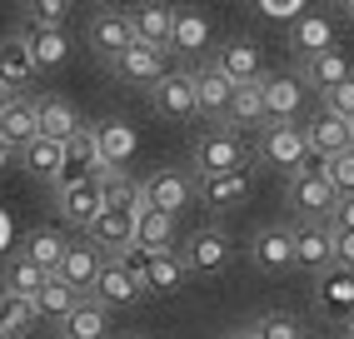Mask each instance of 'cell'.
<instances>
[{
  "label": "cell",
  "instance_id": "47",
  "mask_svg": "<svg viewBox=\"0 0 354 339\" xmlns=\"http://www.w3.org/2000/svg\"><path fill=\"white\" fill-rule=\"evenodd\" d=\"M225 339H259V334H254V324H240V329H230Z\"/></svg>",
  "mask_w": 354,
  "mask_h": 339
},
{
  "label": "cell",
  "instance_id": "2",
  "mask_svg": "<svg viewBox=\"0 0 354 339\" xmlns=\"http://www.w3.org/2000/svg\"><path fill=\"white\" fill-rule=\"evenodd\" d=\"M335 200H339V190H335V180L324 175L319 160H310L304 170L290 175V210H295V220H329Z\"/></svg>",
  "mask_w": 354,
  "mask_h": 339
},
{
  "label": "cell",
  "instance_id": "4",
  "mask_svg": "<svg viewBox=\"0 0 354 339\" xmlns=\"http://www.w3.org/2000/svg\"><path fill=\"white\" fill-rule=\"evenodd\" d=\"M140 190H145L150 210H165V214H175V220L200 200V180L190 170H150V175L140 180Z\"/></svg>",
  "mask_w": 354,
  "mask_h": 339
},
{
  "label": "cell",
  "instance_id": "16",
  "mask_svg": "<svg viewBox=\"0 0 354 339\" xmlns=\"http://www.w3.org/2000/svg\"><path fill=\"white\" fill-rule=\"evenodd\" d=\"M85 40H90V51H95L100 60H115L120 51H130V45H135V26H130L125 10H95V15H90Z\"/></svg>",
  "mask_w": 354,
  "mask_h": 339
},
{
  "label": "cell",
  "instance_id": "51",
  "mask_svg": "<svg viewBox=\"0 0 354 339\" xmlns=\"http://www.w3.org/2000/svg\"><path fill=\"white\" fill-rule=\"evenodd\" d=\"M80 6H110V0H80Z\"/></svg>",
  "mask_w": 354,
  "mask_h": 339
},
{
  "label": "cell",
  "instance_id": "19",
  "mask_svg": "<svg viewBox=\"0 0 354 339\" xmlns=\"http://www.w3.org/2000/svg\"><path fill=\"white\" fill-rule=\"evenodd\" d=\"M250 190H254L250 170H230V175H205V180H200V205H205V210H215V214H225V210H240V205L250 200Z\"/></svg>",
  "mask_w": 354,
  "mask_h": 339
},
{
  "label": "cell",
  "instance_id": "6",
  "mask_svg": "<svg viewBox=\"0 0 354 339\" xmlns=\"http://www.w3.org/2000/svg\"><path fill=\"white\" fill-rule=\"evenodd\" d=\"M315 309L324 324H349L354 320V270L344 264H329V270L315 275Z\"/></svg>",
  "mask_w": 354,
  "mask_h": 339
},
{
  "label": "cell",
  "instance_id": "20",
  "mask_svg": "<svg viewBox=\"0 0 354 339\" xmlns=\"http://www.w3.org/2000/svg\"><path fill=\"white\" fill-rule=\"evenodd\" d=\"M130 15V26H135V40H145L155 45V51H170V35H175V6H165V0H140Z\"/></svg>",
  "mask_w": 354,
  "mask_h": 339
},
{
  "label": "cell",
  "instance_id": "1",
  "mask_svg": "<svg viewBox=\"0 0 354 339\" xmlns=\"http://www.w3.org/2000/svg\"><path fill=\"white\" fill-rule=\"evenodd\" d=\"M254 155L265 160L270 170H279L285 180L295 175V170H304V165H310V145H304L299 120H265V125H259Z\"/></svg>",
  "mask_w": 354,
  "mask_h": 339
},
{
  "label": "cell",
  "instance_id": "43",
  "mask_svg": "<svg viewBox=\"0 0 354 339\" xmlns=\"http://www.w3.org/2000/svg\"><path fill=\"white\" fill-rule=\"evenodd\" d=\"M75 0H30V20H45V26H65V15Z\"/></svg>",
  "mask_w": 354,
  "mask_h": 339
},
{
  "label": "cell",
  "instance_id": "10",
  "mask_svg": "<svg viewBox=\"0 0 354 339\" xmlns=\"http://www.w3.org/2000/svg\"><path fill=\"white\" fill-rule=\"evenodd\" d=\"M190 85H195V110L225 125V110H230V95H234V85L220 75V65L209 60V55L190 60Z\"/></svg>",
  "mask_w": 354,
  "mask_h": 339
},
{
  "label": "cell",
  "instance_id": "8",
  "mask_svg": "<svg viewBox=\"0 0 354 339\" xmlns=\"http://www.w3.org/2000/svg\"><path fill=\"white\" fill-rule=\"evenodd\" d=\"M150 105L155 115L175 120V125H185V120H195V85H190V70H165V75L150 85Z\"/></svg>",
  "mask_w": 354,
  "mask_h": 339
},
{
  "label": "cell",
  "instance_id": "42",
  "mask_svg": "<svg viewBox=\"0 0 354 339\" xmlns=\"http://www.w3.org/2000/svg\"><path fill=\"white\" fill-rule=\"evenodd\" d=\"M319 105L335 110V115H344V120H354V80H344L335 90H319Z\"/></svg>",
  "mask_w": 354,
  "mask_h": 339
},
{
  "label": "cell",
  "instance_id": "31",
  "mask_svg": "<svg viewBox=\"0 0 354 339\" xmlns=\"http://www.w3.org/2000/svg\"><path fill=\"white\" fill-rule=\"evenodd\" d=\"M45 280H50V275H45L26 250H15L6 264H0V289H6V295H26V300H35Z\"/></svg>",
  "mask_w": 354,
  "mask_h": 339
},
{
  "label": "cell",
  "instance_id": "38",
  "mask_svg": "<svg viewBox=\"0 0 354 339\" xmlns=\"http://www.w3.org/2000/svg\"><path fill=\"white\" fill-rule=\"evenodd\" d=\"M75 304H80V289H70L60 275H50L40 284V295H35V314H40V320H50V324H60Z\"/></svg>",
  "mask_w": 354,
  "mask_h": 339
},
{
  "label": "cell",
  "instance_id": "21",
  "mask_svg": "<svg viewBox=\"0 0 354 339\" xmlns=\"http://www.w3.org/2000/svg\"><path fill=\"white\" fill-rule=\"evenodd\" d=\"M185 284H190V264H185V255L180 250H155L150 255V275H145V295L170 300V295H180Z\"/></svg>",
  "mask_w": 354,
  "mask_h": 339
},
{
  "label": "cell",
  "instance_id": "12",
  "mask_svg": "<svg viewBox=\"0 0 354 339\" xmlns=\"http://www.w3.org/2000/svg\"><path fill=\"white\" fill-rule=\"evenodd\" d=\"M105 309H135L140 300H145V289H140V280L120 264V255H105L100 275H95V289H90Z\"/></svg>",
  "mask_w": 354,
  "mask_h": 339
},
{
  "label": "cell",
  "instance_id": "29",
  "mask_svg": "<svg viewBox=\"0 0 354 339\" xmlns=\"http://www.w3.org/2000/svg\"><path fill=\"white\" fill-rule=\"evenodd\" d=\"M35 125H40V135H55V140H70L85 120H80V110L65 100V95H40L35 100Z\"/></svg>",
  "mask_w": 354,
  "mask_h": 339
},
{
  "label": "cell",
  "instance_id": "55",
  "mask_svg": "<svg viewBox=\"0 0 354 339\" xmlns=\"http://www.w3.org/2000/svg\"><path fill=\"white\" fill-rule=\"evenodd\" d=\"M349 135H354V120H349Z\"/></svg>",
  "mask_w": 354,
  "mask_h": 339
},
{
  "label": "cell",
  "instance_id": "48",
  "mask_svg": "<svg viewBox=\"0 0 354 339\" xmlns=\"http://www.w3.org/2000/svg\"><path fill=\"white\" fill-rule=\"evenodd\" d=\"M339 339H354V320H349V324H339Z\"/></svg>",
  "mask_w": 354,
  "mask_h": 339
},
{
  "label": "cell",
  "instance_id": "15",
  "mask_svg": "<svg viewBox=\"0 0 354 339\" xmlns=\"http://www.w3.org/2000/svg\"><path fill=\"white\" fill-rule=\"evenodd\" d=\"M259 95H265V115L270 120H299L304 100H310V85L290 70H274V75L259 80Z\"/></svg>",
  "mask_w": 354,
  "mask_h": 339
},
{
  "label": "cell",
  "instance_id": "27",
  "mask_svg": "<svg viewBox=\"0 0 354 339\" xmlns=\"http://www.w3.org/2000/svg\"><path fill=\"white\" fill-rule=\"evenodd\" d=\"M95 145H100V165L105 170H125L140 150V135L125 125V120H105V125H95Z\"/></svg>",
  "mask_w": 354,
  "mask_h": 339
},
{
  "label": "cell",
  "instance_id": "23",
  "mask_svg": "<svg viewBox=\"0 0 354 339\" xmlns=\"http://www.w3.org/2000/svg\"><path fill=\"white\" fill-rule=\"evenodd\" d=\"M110 314L95 295H80V304L60 320V339H110Z\"/></svg>",
  "mask_w": 354,
  "mask_h": 339
},
{
  "label": "cell",
  "instance_id": "37",
  "mask_svg": "<svg viewBox=\"0 0 354 339\" xmlns=\"http://www.w3.org/2000/svg\"><path fill=\"white\" fill-rule=\"evenodd\" d=\"M135 245H145V250H175V214L145 205L135 214Z\"/></svg>",
  "mask_w": 354,
  "mask_h": 339
},
{
  "label": "cell",
  "instance_id": "9",
  "mask_svg": "<svg viewBox=\"0 0 354 339\" xmlns=\"http://www.w3.org/2000/svg\"><path fill=\"white\" fill-rule=\"evenodd\" d=\"M250 264L259 275H290L295 270V235L290 225H265L250 239Z\"/></svg>",
  "mask_w": 354,
  "mask_h": 339
},
{
  "label": "cell",
  "instance_id": "53",
  "mask_svg": "<svg viewBox=\"0 0 354 339\" xmlns=\"http://www.w3.org/2000/svg\"><path fill=\"white\" fill-rule=\"evenodd\" d=\"M125 339H150V334H125Z\"/></svg>",
  "mask_w": 354,
  "mask_h": 339
},
{
  "label": "cell",
  "instance_id": "28",
  "mask_svg": "<svg viewBox=\"0 0 354 339\" xmlns=\"http://www.w3.org/2000/svg\"><path fill=\"white\" fill-rule=\"evenodd\" d=\"M35 135H40V125H35V100H30V95H10L6 110H0V140L15 145V150H26Z\"/></svg>",
  "mask_w": 354,
  "mask_h": 339
},
{
  "label": "cell",
  "instance_id": "44",
  "mask_svg": "<svg viewBox=\"0 0 354 339\" xmlns=\"http://www.w3.org/2000/svg\"><path fill=\"white\" fill-rule=\"evenodd\" d=\"M329 230H354V195H339L329 210Z\"/></svg>",
  "mask_w": 354,
  "mask_h": 339
},
{
  "label": "cell",
  "instance_id": "30",
  "mask_svg": "<svg viewBox=\"0 0 354 339\" xmlns=\"http://www.w3.org/2000/svg\"><path fill=\"white\" fill-rule=\"evenodd\" d=\"M265 120H270V115H265V95H259V80L234 85L230 110H225V130H259Z\"/></svg>",
  "mask_w": 354,
  "mask_h": 339
},
{
  "label": "cell",
  "instance_id": "18",
  "mask_svg": "<svg viewBox=\"0 0 354 339\" xmlns=\"http://www.w3.org/2000/svg\"><path fill=\"white\" fill-rule=\"evenodd\" d=\"M165 55H170V51H155V45L135 40L130 51H120V55L110 60V70H115L125 85H155V80L165 75Z\"/></svg>",
  "mask_w": 354,
  "mask_h": 339
},
{
  "label": "cell",
  "instance_id": "3",
  "mask_svg": "<svg viewBox=\"0 0 354 339\" xmlns=\"http://www.w3.org/2000/svg\"><path fill=\"white\" fill-rule=\"evenodd\" d=\"M190 165H195V180H205V175H230V170H250L240 135L225 130V125H220V130H205V135L195 140Z\"/></svg>",
  "mask_w": 354,
  "mask_h": 339
},
{
  "label": "cell",
  "instance_id": "52",
  "mask_svg": "<svg viewBox=\"0 0 354 339\" xmlns=\"http://www.w3.org/2000/svg\"><path fill=\"white\" fill-rule=\"evenodd\" d=\"M329 6H339V10H349V0H329Z\"/></svg>",
  "mask_w": 354,
  "mask_h": 339
},
{
  "label": "cell",
  "instance_id": "13",
  "mask_svg": "<svg viewBox=\"0 0 354 339\" xmlns=\"http://www.w3.org/2000/svg\"><path fill=\"white\" fill-rule=\"evenodd\" d=\"M299 130H304V145H310V160H319V165H324L329 155H339L344 145H354L349 120H344V115H335V110H324V105H319L310 120H304Z\"/></svg>",
  "mask_w": 354,
  "mask_h": 339
},
{
  "label": "cell",
  "instance_id": "22",
  "mask_svg": "<svg viewBox=\"0 0 354 339\" xmlns=\"http://www.w3.org/2000/svg\"><path fill=\"white\" fill-rule=\"evenodd\" d=\"M35 80H40V70H35L30 51H26V40L6 35V40H0V85H6L10 95H26Z\"/></svg>",
  "mask_w": 354,
  "mask_h": 339
},
{
  "label": "cell",
  "instance_id": "50",
  "mask_svg": "<svg viewBox=\"0 0 354 339\" xmlns=\"http://www.w3.org/2000/svg\"><path fill=\"white\" fill-rule=\"evenodd\" d=\"M6 100H10V90H6V85H0V110H6Z\"/></svg>",
  "mask_w": 354,
  "mask_h": 339
},
{
  "label": "cell",
  "instance_id": "32",
  "mask_svg": "<svg viewBox=\"0 0 354 339\" xmlns=\"http://www.w3.org/2000/svg\"><path fill=\"white\" fill-rule=\"evenodd\" d=\"M100 200H105V210L140 214L145 210V190H140V180L130 175V170H100Z\"/></svg>",
  "mask_w": 354,
  "mask_h": 339
},
{
  "label": "cell",
  "instance_id": "5",
  "mask_svg": "<svg viewBox=\"0 0 354 339\" xmlns=\"http://www.w3.org/2000/svg\"><path fill=\"white\" fill-rule=\"evenodd\" d=\"M185 264H190V280H215L230 270V259H234V239L220 230V225H205L195 230L190 239H185Z\"/></svg>",
  "mask_w": 354,
  "mask_h": 339
},
{
  "label": "cell",
  "instance_id": "39",
  "mask_svg": "<svg viewBox=\"0 0 354 339\" xmlns=\"http://www.w3.org/2000/svg\"><path fill=\"white\" fill-rule=\"evenodd\" d=\"M65 245H70V239H65V235H55V230H30L20 250H26V255L40 264V270H45V275H55V270H60V255H65Z\"/></svg>",
  "mask_w": 354,
  "mask_h": 339
},
{
  "label": "cell",
  "instance_id": "35",
  "mask_svg": "<svg viewBox=\"0 0 354 339\" xmlns=\"http://www.w3.org/2000/svg\"><path fill=\"white\" fill-rule=\"evenodd\" d=\"M35 324H40L35 300H26V295H6V289H0V339H26Z\"/></svg>",
  "mask_w": 354,
  "mask_h": 339
},
{
  "label": "cell",
  "instance_id": "25",
  "mask_svg": "<svg viewBox=\"0 0 354 339\" xmlns=\"http://www.w3.org/2000/svg\"><path fill=\"white\" fill-rule=\"evenodd\" d=\"M55 205H60V214H65L75 230H85V225L105 210V200H100V175H90V180L70 185V190H55Z\"/></svg>",
  "mask_w": 354,
  "mask_h": 339
},
{
  "label": "cell",
  "instance_id": "24",
  "mask_svg": "<svg viewBox=\"0 0 354 339\" xmlns=\"http://www.w3.org/2000/svg\"><path fill=\"white\" fill-rule=\"evenodd\" d=\"M85 239H95L105 255H120L135 245V214L130 210H100L95 220L85 225Z\"/></svg>",
  "mask_w": 354,
  "mask_h": 339
},
{
  "label": "cell",
  "instance_id": "33",
  "mask_svg": "<svg viewBox=\"0 0 354 339\" xmlns=\"http://www.w3.org/2000/svg\"><path fill=\"white\" fill-rule=\"evenodd\" d=\"M290 51H299V60L304 55H319V51H335V20L329 15H299L295 20V30H290Z\"/></svg>",
  "mask_w": 354,
  "mask_h": 339
},
{
  "label": "cell",
  "instance_id": "17",
  "mask_svg": "<svg viewBox=\"0 0 354 339\" xmlns=\"http://www.w3.org/2000/svg\"><path fill=\"white\" fill-rule=\"evenodd\" d=\"M100 264H105V250L95 245V239H70L65 255H60V280L70 289H80V295H90L95 289V275H100Z\"/></svg>",
  "mask_w": 354,
  "mask_h": 339
},
{
  "label": "cell",
  "instance_id": "14",
  "mask_svg": "<svg viewBox=\"0 0 354 339\" xmlns=\"http://www.w3.org/2000/svg\"><path fill=\"white\" fill-rule=\"evenodd\" d=\"M20 40H26V51H30V60H35V70H40V75H50V70H60V65L70 60V35H65V26L26 20Z\"/></svg>",
  "mask_w": 354,
  "mask_h": 339
},
{
  "label": "cell",
  "instance_id": "34",
  "mask_svg": "<svg viewBox=\"0 0 354 339\" xmlns=\"http://www.w3.org/2000/svg\"><path fill=\"white\" fill-rule=\"evenodd\" d=\"M170 51H175V55H190V60H200V55L209 51V20H205L200 10H175Z\"/></svg>",
  "mask_w": 354,
  "mask_h": 339
},
{
  "label": "cell",
  "instance_id": "40",
  "mask_svg": "<svg viewBox=\"0 0 354 339\" xmlns=\"http://www.w3.org/2000/svg\"><path fill=\"white\" fill-rule=\"evenodd\" d=\"M254 334L259 339H304V324H299V314H290V309H265L254 320Z\"/></svg>",
  "mask_w": 354,
  "mask_h": 339
},
{
  "label": "cell",
  "instance_id": "54",
  "mask_svg": "<svg viewBox=\"0 0 354 339\" xmlns=\"http://www.w3.org/2000/svg\"><path fill=\"white\" fill-rule=\"evenodd\" d=\"M349 20H354V0H349Z\"/></svg>",
  "mask_w": 354,
  "mask_h": 339
},
{
  "label": "cell",
  "instance_id": "11",
  "mask_svg": "<svg viewBox=\"0 0 354 339\" xmlns=\"http://www.w3.org/2000/svg\"><path fill=\"white\" fill-rule=\"evenodd\" d=\"M220 65V75L230 85H250V80H265V55H259V45L250 35H230L215 55H209Z\"/></svg>",
  "mask_w": 354,
  "mask_h": 339
},
{
  "label": "cell",
  "instance_id": "36",
  "mask_svg": "<svg viewBox=\"0 0 354 339\" xmlns=\"http://www.w3.org/2000/svg\"><path fill=\"white\" fill-rule=\"evenodd\" d=\"M20 160H26L30 175L55 180V175H60V165H65V140H55V135H35L26 150H20Z\"/></svg>",
  "mask_w": 354,
  "mask_h": 339
},
{
  "label": "cell",
  "instance_id": "7",
  "mask_svg": "<svg viewBox=\"0 0 354 339\" xmlns=\"http://www.w3.org/2000/svg\"><path fill=\"white\" fill-rule=\"evenodd\" d=\"M290 235H295V270L319 275L335 264V230H329V220H295Z\"/></svg>",
  "mask_w": 354,
  "mask_h": 339
},
{
  "label": "cell",
  "instance_id": "26",
  "mask_svg": "<svg viewBox=\"0 0 354 339\" xmlns=\"http://www.w3.org/2000/svg\"><path fill=\"white\" fill-rule=\"evenodd\" d=\"M299 80L310 90H335L344 80H354V65L344 51H319V55H304L299 60Z\"/></svg>",
  "mask_w": 354,
  "mask_h": 339
},
{
  "label": "cell",
  "instance_id": "49",
  "mask_svg": "<svg viewBox=\"0 0 354 339\" xmlns=\"http://www.w3.org/2000/svg\"><path fill=\"white\" fill-rule=\"evenodd\" d=\"M304 339H339V334H310V329H304Z\"/></svg>",
  "mask_w": 354,
  "mask_h": 339
},
{
  "label": "cell",
  "instance_id": "45",
  "mask_svg": "<svg viewBox=\"0 0 354 339\" xmlns=\"http://www.w3.org/2000/svg\"><path fill=\"white\" fill-rule=\"evenodd\" d=\"M335 264L354 270V230H335Z\"/></svg>",
  "mask_w": 354,
  "mask_h": 339
},
{
  "label": "cell",
  "instance_id": "41",
  "mask_svg": "<svg viewBox=\"0 0 354 339\" xmlns=\"http://www.w3.org/2000/svg\"><path fill=\"white\" fill-rule=\"evenodd\" d=\"M324 175L335 180L339 195H354V145H344L339 155H329V160H324Z\"/></svg>",
  "mask_w": 354,
  "mask_h": 339
},
{
  "label": "cell",
  "instance_id": "46",
  "mask_svg": "<svg viewBox=\"0 0 354 339\" xmlns=\"http://www.w3.org/2000/svg\"><path fill=\"white\" fill-rule=\"evenodd\" d=\"M15 155H20V150H15V145H6V140H0V170H6V165H10Z\"/></svg>",
  "mask_w": 354,
  "mask_h": 339
}]
</instances>
